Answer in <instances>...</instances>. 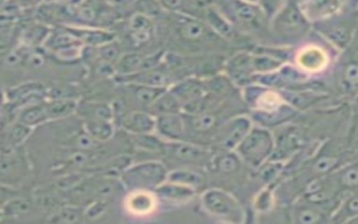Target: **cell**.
<instances>
[{
	"label": "cell",
	"mask_w": 358,
	"mask_h": 224,
	"mask_svg": "<svg viewBox=\"0 0 358 224\" xmlns=\"http://www.w3.org/2000/svg\"><path fill=\"white\" fill-rule=\"evenodd\" d=\"M50 122L69 119L77 114L79 101L77 98H53L45 100Z\"/></svg>",
	"instance_id": "20"
},
{
	"label": "cell",
	"mask_w": 358,
	"mask_h": 224,
	"mask_svg": "<svg viewBox=\"0 0 358 224\" xmlns=\"http://www.w3.org/2000/svg\"><path fill=\"white\" fill-rule=\"evenodd\" d=\"M165 155L173 157L183 163L200 162L206 155L205 149L191 142L180 140V142H164Z\"/></svg>",
	"instance_id": "18"
},
{
	"label": "cell",
	"mask_w": 358,
	"mask_h": 224,
	"mask_svg": "<svg viewBox=\"0 0 358 224\" xmlns=\"http://www.w3.org/2000/svg\"><path fill=\"white\" fill-rule=\"evenodd\" d=\"M345 3L346 0H301L298 6L309 23H322L339 14Z\"/></svg>",
	"instance_id": "8"
},
{
	"label": "cell",
	"mask_w": 358,
	"mask_h": 224,
	"mask_svg": "<svg viewBox=\"0 0 358 224\" xmlns=\"http://www.w3.org/2000/svg\"><path fill=\"white\" fill-rule=\"evenodd\" d=\"M20 46L17 23L0 24V61Z\"/></svg>",
	"instance_id": "24"
},
{
	"label": "cell",
	"mask_w": 358,
	"mask_h": 224,
	"mask_svg": "<svg viewBox=\"0 0 358 224\" xmlns=\"http://www.w3.org/2000/svg\"><path fill=\"white\" fill-rule=\"evenodd\" d=\"M31 174L33 167L25 146L0 151V183L23 190Z\"/></svg>",
	"instance_id": "2"
},
{
	"label": "cell",
	"mask_w": 358,
	"mask_h": 224,
	"mask_svg": "<svg viewBox=\"0 0 358 224\" xmlns=\"http://www.w3.org/2000/svg\"><path fill=\"white\" fill-rule=\"evenodd\" d=\"M181 103L174 97V94L170 90H165L150 107L148 112H151L154 117L162 116V114H181Z\"/></svg>",
	"instance_id": "26"
},
{
	"label": "cell",
	"mask_w": 358,
	"mask_h": 224,
	"mask_svg": "<svg viewBox=\"0 0 358 224\" xmlns=\"http://www.w3.org/2000/svg\"><path fill=\"white\" fill-rule=\"evenodd\" d=\"M343 183L347 186H356L357 185V168L352 167L343 174Z\"/></svg>",
	"instance_id": "45"
},
{
	"label": "cell",
	"mask_w": 358,
	"mask_h": 224,
	"mask_svg": "<svg viewBox=\"0 0 358 224\" xmlns=\"http://www.w3.org/2000/svg\"><path fill=\"white\" fill-rule=\"evenodd\" d=\"M3 221H24L38 216L31 192L22 190L17 195L9 200L3 209Z\"/></svg>",
	"instance_id": "10"
},
{
	"label": "cell",
	"mask_w": 358,
	"mask_h": 224,
	"mask_svg": "<svg viewBox=\"0 0 358 224\" xmlns=\"http://www.w3.org/2000/svg\"><path fill=\"white\" fill-rule=\"evenodd\" d=\"M170 91L174 94L176 99L179 100V103L182 107L185 103H191V101L205 96L206 87L200 80L190 77V79L182 80V81L172 85Z\"/></svg>",
	"instance_id": "21"
},
{
	"label": "cell",
	"mask_w": 358,
	"mask_h": 224,
	"mask_svg": "<svg viewBox=\"0 0 358 224\" xmlns=\"http://www.w3.org/2000/svg\"><path fill=\"white\" fill-rule=\"evenodd\" d=\"M241 158L237 154L227 153L224 154L222 156L217 159L216 167L222 173L231 174L235 173L241 167Z\"/></svg>",
	"instance_id": "38"
},
{
	"label": "cell",
	"mask_w": 358,
	"mask_h": 224,
	"mask_svg": "<svg viewBox=\"0 0 358 224\" xmlns=\"http://www.w3.org/2000/svg\"><path fill=\"white\" fill-rule=\"evenodd\" d=\"M3 221V211L0 209V222Z\"/></svg>",
	"instance_id": "52"
},
{
	"label": "cell",
	"mask_w": 358,
	"mask_h": 224,
	"mask_svg": "<svg viewBox=\"0 0 358 224\" xmlns=\"http://www.w3.org/2000/svg\"><path fill=\"white\" fill-rule=\"evenodd\" d=\"M124 185L122 181L116 179H106L100 181L99 183L94 186V195L98 196V200H107L113 197L115 194L118 193L120 191L124 190Z\"/></svg>",
	"instance_id": "37"
},
{
	"label": "cell",
	"mask_w": 358,
	"mask_h": 224,
	"mask_svg": "<svg viewBox=\"0 0 358 224\" xmlns=\"http://www.w3.org/2000/svg\"><path fill=\"white\" fill-rule=\"evenodd\" d=\"M154 193L157 194V199L169 203H185L194 199L196 191L185 185L165 181L159 188H155Z\"/></svg>",
	"instance_id": "19"
},
{
	"label": "cell",
	"mask_w": 358,
	"mask_h": 224,
	"mask_svg": "<svg viewBox=\"0 0 358 224\" xmlns=\"http://www.w3.org/2000/svg\"><path fill=\"white\" fill-rule=\"evenodd\" d=\"M202 207L206 212L225 221L242 222L244 218L242 207L234 196L219 188L206 191L201 196Z\"/></svg>",
	"instance_id": "4"
},
{
	"label": "cell",
	"mask_w": 358,
	"mask_h": 224,
	"mask_svg": "<svg viewBox=\"0 0 358 224\" xmlns=\"http://www.w3.org/2000/svg\"><path fill=\"white\" fill-rule=\"evenodd\" d=\"M62 0H43V3H60Z\"/></svg>",
	"instance_id": "51"
},
{
	"label": "cell",
	"mask_w": 358,
	"mask_h": 224,
	"mask_svg": "<svg viewBox=\"0 0 358 224\" xmlns=\"http://www.w3.org/2000/svg\"><path fill=\"white\" fill-rule=\"evenodd\" d=\"M29 12L24 13L23 17L17 23L20 45L29 49H41L49 36L52 27L37 22L31 17Z\"/></svg>",
	"instance_id": "7"
},
{
	"label": "cell",
	"mask_w": 358,
	"mask_h": 224,
	"mask_svg": "<svg viewBox=\"0 0 358 224\" xmlns=\"http://www.w3.org/2000/svg\"><path fill=\"white\" fill-rule=\"evenodd\" d=\"M347 77L354 84L357 83V66L356 64H352V66L348 68V70H347Z\"/></svg>",
	"instance_id": "49"
},
{
	"label": "cell",
	"mask_w": 358,
	"mask_h": 224,
	"mask_svg": "<svg viewBox=\"0 0 358 224\" xmlns=\"http://www.w3.org/2000/svg\"><path fill=\"white\" fill-rule=\"evenodd\" d=\"M310 23L304 17L298 3H289L280 8L273 20V29L276 34L285 38L301 37L309 29Z\"/></svg>",
	"instance_id": "5"
},
{
	"label": "cell",
	"mask_w": 358,
	"mask_h": 224,
	"mask_svg": "<svg viewBox=\"0 0 358 224\" xmlns=\"http://www.w3.org/2000/svg\"><path fill=\"white\" fill-rule=\"evenodd\" d=\"M206 22L211 29L217 34L224 37H229L234 33L233 25L225 16L219 12L218 9L213 6H208L205 12Z\"/></svg>",
	"instance_id": "31"
},
{
	"label": "cell",
	"mask_w": 358,
	"mask_h": 224,
	"mask_svg": "<svg viewBox=\"0 0 358 224\" xmlns=\"http://www.w3.org/2000/svg\"><path fill=\"white\" fill-rule=\"evenodd\" d=\"M134 145L138 149L148 153H164V142L157 137L153 136V133L145 135H131Z\"/></svg>",
	"instance_id": "34"
},
{
	"label": "cell",
	"mask_w": 358,
	"mask_h": 224,
	"mask_svg": "<svg viewBox=\"0 0 358 224\" xmlns=\"http://www.w3.org/2000/svg\"><path fill=\"white\" fill-rule=\"evenodd\" d=\"M126 88H127L128 94L137 103L148 108L166 90L164 88H154V87L135 84V83H126Z\"/></svg>",
	"instance_id": "27"
},
{
	"label": "cell",
	"mask_w": 358,
	"mask_h": 224,
	"mask_svg": "<svg viewBox=\"0 0 358 224\" xmlns=\"http://www.w3.org/2000/svg\"><path fill=\"white\" fill-rule=\"evenodd\" d=\"M16 119L31 129L49 124V114L46 111L45 101L27 105L16 111Z\"/></svg>",
	"instance_id": "22"
},
{
	"label": "cell",
	"mask_w": 358,
	"mask_h": 224,
	"mask_svg": "<svg viewBox=\"0 0 358 224\" xmlns=\"http://www.w3.org/2000/svg\"><path fill=\"white\" fill-rule=\"evenodd\" d=\"M322 220V214L318 211L306 209L299 213L298 221L300 223H317Z\"/></svg>",
	"instance_id": "43"
},
{
	"label": "cell",
	"mask_w": 358,
	"mask_h": 224,
	"mask_svg": "<svg viewBox=\"0 0 358 224\" xmlns=\"http://www.w3.org/2000/svg\"><path fill=\"white\" fill-rule=\"evenodd\" d=\"M106 5L111 9H122L124 7H127L134 3L135 0H103Z\"/></svg>",
	"instance_id": "48"
},
{
	"label": "cell",
	"mask_w": 358,
	"mask_h": 224,
	"mask_svg": "<svg viewBox=\"0 0 358 224\" xmlns=\"http://www.w3.org/2000/svg\"><path fill=\"white\" fill-rule=\"evenodd\" d=\"M166 181L185 185V186H189L196 191L205 185L203 175L198 170H189V168H178V170H171L168 173Z\"/></svg>",
	"instance_id": "25"
},
{
	"label": "cell",
	"mask_w": 358,
	"mask_h": 224,
	"mask_svg": "<svg viewBox=\"0 0 358 224\" xmlns=\"http://www.w3.org/2000/svg\"><path fill=\"white\" fill-rule=\"evenodd\" d=\"M252 120L248 117H238L228 121L220 131V144L227 151H235L245 136L252 129Z\"/></svg>",
	"instance_id": "14"
},
{
	"label": "cell",
	"mask_w": 358,
	"mask_h": 224,
	"mask_svg": "<svg viewBox=\"0 0 358 224\" xmlns=\"http://www.w3.org/2000/svg\"><path fill=\"white\" fill-rule=\"evenodd\" d=\"M157 194L153 191H128L126 195L125 207L127 212L134 216H151L157 207Z\"/></svg>",
	"instance_id": "13"
},
{
	"label": "cell",
	"mask_w": 358,
	"mask_h": 224,
	"mask_svg": "<svg viewBox=\"0 0 358 224\" xmlns=\"http://www.w3.org/2000/svg\"><path fill=\"white\" fill-rule=\"evenodd\" d=\"M329 57L322 47L318 45H308L298 52L296 63L300 71L307 73H318L326 68Z\"/></svg>",
	"instance_id": "15"
},
{
	"label": "cell",
	"mask_w": 358,
	"mask_h": 224,
	"mask_svg": "<svg viewBox=\"0 0 358 224\" xmlns=\"http://www.w3.org/2000/svg\"><path fill=\"white\" fill-rule=\"evenodd\" d=\"M242 1H245V3H259L261 0H242Z\"/></svg>",
	"instance_id": "50"
},
{
	"label": "cell",
	"mask_w": 358,
	"mask_h": 224,
	"mask_svg": "<svg viewBox=\"0 0 358 224\" xmlns=\"http://www.w3.org/2000/svg\"><path fill=\"white\" fill-rule=\"evenodd\" d=\"M329 42L338 49H344L352 40V29L347 26L337 25L322 31Z\"/></svg>",
	"instance_id": "35"
},
{
	"label": "cell",
	"mask_w": 358,
	"mask_h": 224,
	"mask_svg": "<svg viewBox=\"0 0 358 224\" xmlns=\"http://www.w3.org/2000/svg\"><path fill=\"white\" fill-rule=\"evenodd\" d=\"M169 170L163 163L159 160H146L128 166L120 175L124 188L128 191H155L164 183L168 177Z\"/></svg>",
	"instance_id": "1"
},
{
	"label": "cell",
	"mask_w": 358,
	"mask_h": 224,
	"mask_svg": "<svg viewBox=\"0 0 358 224\" xmlns=\"http://www.w3.org/2000/svg\"><path fill=\"white\" fill-rule=\"evenodd\" d=\"M81 119L94 118V119L114 120V109L105 103H79L77 111Z\"/></svg>",
	"instance_id": "28"
},
{
	"label": "cell",
	"mask_w": 358,
	"mask_h": 224,
	"mask_svg": "<svg viewBox=\"0 0 358 224\" xmlns=\"http://www.w3.org/2000/svg\"><path fill=\"white\" fill-rule=\"evenodd\" d=\"M92 50L96 52L98 59L106 66L116 64L117 61L120 60V57H122V49L117 44L116 40L107 43L103 45L98 46V47H92Z\"/></svg>",
	"instance_id": "36"
},
{
	"label": "cell",
	"mask_w": 358,
	"mask_h": 224,
	"mask_svg": "<svg viewBox=\"0 0 358 224\" xmlns=\"http://www.w3.org/2000/svg\"><path fill=\"white\" fill-rule=\"evenodd\" d=\"M289 1H292V0H289Z\"/></svg>",
	"instance_id": "53"
},
{
	"label": "cell",
	"mask_w": 358,
	"mask_h": 224,
	"mask_svg": "<svg viewBox=\"0 0 358 224\" xmlns=\"http://www.w3.org/2000/svg\"><path fill=\"white\" fill-rule=\"evenodd\" d=\"M122 129L129 135H145L155 133V117L148 111L135 110L122 117Z\"/></svg>",
	"instance_id": "16"
},
{
	"label": "cell",
	"mask_w": 358,
	"mask_h": 224,
	"mask_svg": "<svg viewBox=\"0 0 358 224\" xmlns=\"http://www.w3.org/2000/svg\"><path fill=\"white\" fill-rule=\"evenodd\" d=\"M261 166H263V167L261 168L259 176L265 182H270L280 173V170L283 167V164L278 162V160H271L268 164L261 165Z\"/></svg>",
	"instance_id": "40"
},
{
	"label": "cell",
	"mask_w": 358,
	"mask_h": 224,
	"mask_svg": "<svg viewBox=\"0 0 358 224\" xmlns=\"http://www.w3.org/2000/svg\"><path fill=\"white\" fill-rule=\"evenodd\" d=\"M250 70L257 74L272 73L283 66L278 57L270 54L252 55L250 60Z\"/></svg>",
	"instance_id": "33"
},
{
	"label": "cell",
	"mask_w": 358,
	"mask_h": 224,
	"mask_svg": "<svg viewBox=\"0 0 358 224\" xmlns=\"http://www.w3.org/2000/svg\"><path fill=\"white\" fill-rule=\"evenodd\" d=\"M155 133L165 142L185 140L187 131L182 112L155 117Z\"/></svg>",
	"instance_id": "11"
},
{
	"label": "cell",
	"mask_w": 358,
	"mask_h": 224,
	"mask_svg": "<svg viewBox=\"0 0 358 224\" xmlns=\"http://www.w3.org/2000/svg\"><path fill=\"white\" fill-rule=\"evenodd\" d=\"M228 8L236 23L248 31H259L266 27L267 14L259 3H245L242 0H229Z\"/></svg>",
	"instance_id": "6"
},
{
	"label": "cell",
	"mask_w": 358,
	"mask_h": 224,
	"mask_svg": "<svg viewBox=\"0 0 358 224\" xmlns=\"http://www.w3.org/2000/svg\"><path fill=\"white\" fill-rule=\"evenodd\" d=\"M256 107L261 110L262 114H272L279 110L282 105H285V101L282 99L279 91L274 90H266V91H259L256 96Z\"/></svg>",
	"instance_id": "32"
},
{
	"label": "cell",
	"mask_w": 358,
	"mask_h": 224,
	"mask_svg": "<svg viewBox=\"0 0 358 224\" xmlns=\"http://www.w3.org/2000/svg\"><path fill=\"white\" fill-rule=\"evenodd\" d=\"M185 117V131L190 129L196 133H207L211 130L217 125V116L216 114H211V112H200V114H183Z\"/></svg>",
	"instance_id": "29"
},
{
	"label": "cell",
	"mask_w": 358,
	"mask_h": 224,
	"mask_svg": "<svg viewBox=\"0 0 358 224\" xmlns=\"http://www.w3.org/2000/svg\"><path fill=\"white\" fill-rule=\"evenodd\" d=\"M83 210L85 209L79 205L62 204L60 207H57L55 212L50 214L45 220L52 223H78L81 221V218H85Z\"/></svg>",
	"instance_id": "30"
},
{
	"label": "cell",
	"mask_w": 358,
	"mask_h": 224,
	"mask_svg": "<svg viewBox=\"0 0 358 224\" xmlns=\"http://www.w3.org/2000/svg\"><path fill=\"white\" fill-rule=\"evenodd\" d=\"M25 190V188H23ZM22 188H13L9 185L0 183V209H3V205L6 204L9 200L13 199L15 195L20 193Z\"/></svg>",
	"instance_id": "42"
},
{
	"label": "cell",
	"mask_w": 358,
	"mask_h": 224,
	"mask_svg": "<svg viewBox=\"0 0 358 224\" xmlns=\"http://www.w3.org/2000/svg\"><path fill=\"white\" fill-rule=\"evenodd\" d=\"M159 8L170 14L173 13H182L185 8V0H154Z\"/></svg>",
	"instance_id": "41"
},
{
	"label": "cell",
	"mask_w": 358,
	"mask_h": 224,
	"mask_svg": "<svg viewBox=\"0 0 358 224\" xmlns=\"http://www.w3.org/2000/svg\"><path fill=\"white\" fill-rule=\"evenodd\" d=\"M174 29L180 40L185 43H199L210 34V27L198 18L185 13H173Z\"/></svg>",
	"instance_id": "9"
},
{
	"label": "cell",
	"mask_w": 358,
	"mask_h": 224,
	"mask_svg": "<svg viewBox=\"0 0 358 224\" xmlns=\"http://www.w3.org/2000/svg\"><path fill=\"white\" fill-rule=\"evenodd\" d=\"M85 47H98L116 40V33L99 26L66 25Z\"/></svg>",
	"instance_id": "12"
},
{
	"label": "cell",
	"mask_w": 358,
	"mask_h": 224,
	"mask_svg": "<svg viewBox=\"0 0 358 224\" xmlns=\"http://www.w3.org/2000/svg\"><path fill=\"white\" fill-rule=\"evenodd\" d=\"M122 82L135 83V84L148 85L154 88L168 89L171 84V77L168 72L162 68H155L146 71L136 72V73L118 77Z\"/></svg>",
	"instance_id": "17"
},
{
	"label": "cell",
	"mask_w": 358,
	"mask_h": 224,
	"mask_svg": "<svg viewBox=\"0 0 358 224\" xmlns=\"http://www.w3.org/2000/svg\"><path fill=\"white\" fill-rule=\"evenodd\" d=\"M107 207H108V204H107V201H105V200H96L88 207H85L83 210V216H85V218H90V220H96V218L103 216V213L107 211Z\"/></svg>",
	"instance_id": "39"
},
{
	"label": "cell",
	"mask_w": 358,
	"mask_h": 224,
	"mask_svg": "<svg viewBox=\"0 0 358 224\" xmlns=\"http://www.w3.org/2000/svg\"><path fill=\"white\" fill-rule=\"evenodd\" d=\"M336 163L337 162H336L335 158H327V157H326V158L320 159L316 164L317 172H322V173L327 172L330 168L334 167V165H335Z\"/></svg>",
	"instance_id": "46"
},
{
	"label": "cell",
	"mask_w": 358,
	"mask_h": 224,
	"mask_svg": "<svg viewBox=\"0 0 358 224\" xmlns=\"http://www.w3.org/2000/svg\"><path fill=\"white\" fill-rule=\"evenodd\" d=\"M23 12H29L40 6L43 0H13Z\"/></svg>",
	"instance_id": "44"
},
{
	"label": "cell",
	"mask_w": 358,
	"mask_h": 224,
	"mask_svg": "<svg viewBox=\"0 0 358 224\" xmlns=\"http://www.w3.org/2000/svg\"><path fill=\"white\" fill-rule=\"evenodd\" d=\"M270 204L271 196L267 191L264 192V193H262L259 197H257V200H256V207H257L259 211L265 210V209L270 207Z\"/></svg>",
	"instance_id": "47"
},
{
	"label": "cell",
	"mask_w": 358,
	"mask_h": 224,
	"mask_svg": "<svg viewBox=\"0 0 358 224\" xmlns=\"http://www.w3.org/2000/svg\"><path fill=\"white\" fill-rule=\"evenodd\" d=\"M274 138L265 128L252 127L244 140L235 148L241 160L252 167H259L273 154Z\"/></svg>",
	"instance_id": "3"
},
{
	"label": "cell",
	"mask_w": 358,
	"mask_h": 224,
	"mask_svg": "<svg viewBox=\"0 0 358 224\" xmlns=\"http://www.w3.org/2000/svg\"><path fill=\"white\" fill-rule=\"evenodd\" d=\"M83 128L92 140L99 144L108 142L115 133L114 124L110 120L85 118L83 119Z\"/></svg>",
	"instance_id": "23"
}]
</instances>
